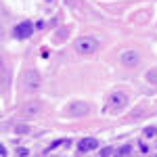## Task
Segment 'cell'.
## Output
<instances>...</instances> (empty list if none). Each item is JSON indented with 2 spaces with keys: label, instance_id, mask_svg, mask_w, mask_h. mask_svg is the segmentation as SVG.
<instances>
[{
  "label": "cell",
  "instance_id": "1",
  "mask_svg": "<svg viewBox=\"0 0 157 157\" xmlns=\"http://www.w3.org/2000/svg\"><path fill=\"white\" fill-rule=\"evenodd\" d=\"M73 48L78 50L80 55H92V52L98 48V42L90 36H84V38H78V40H75Z\"/></svg>",
  "mask_w": 157,
  "mask_h": 157
},
{
  "label": "cell",
  "instance_id": "2",
  "mask_svg": "<svg viewBox=\"0 0 157 157\" xmlns=\"http://www.w3.org/2000/svg\"><path fill=\"white\" fill-rule=\"evenodd\" d=\"M126 103H128L126 92H113V94H109V98H107V105L111 109H121Z\"/></svg>",
  "mask_w": 157,
  "mask_h": 157
},
{
  "label": "cell",
  "instance_id": "3",
  "mask_svg": "<svg viewBox=\"0 0 157 157\" xmlns=\"http://www.w3.org/2000/svg\"><path fill=\"white\" fill-rule=\"evenodd\" d=\"M15 36L17 38H29L32 34H34V25L29 23V21H21V23H17L15 25Z\"/></svg>",
  "mask_w": 157,
  "mask_h": 157
},
{
  "label": "cell",
  "instance_id": "4",
  "mask_svg": "<svg viewBox=\"0 0 157 157\" xmlns=\"http://www.w3.org/2000/svg\"><path fill=\"white\" fill-rule=\"evenodd\" d=\"M121 63L128 65V67H136V65L140 63V55H138L136 50H124V52H121Z\"/></svg>",
  "mask_w": 157,
  "mask_h": 157
},
{
  "label": "cell",
  "instance_id": "5",
  "mask_svg": "<svg viewBox=\"0 0 157 157\" xmlns=\"http://www.w3.org/2000/svg\"><path fill=\"white\" fill-rule=\"evenodd\" d=\"M88 111H90V107L86 103H82V101H73L71 105H69V113H73V117H82Z\"/></svg>",
  "mask_w": 157,
  "mask_h": 157
},
{
  "label": "cell",
  "instance_id": "6",
  "mask_svg": "<svg viewBox=\"0 0 157 157\" xmlns=\"http://www.w3.org/2000/svg\"><path fill=\"white\" fill-rule=\"evenodd\" d=\"M97 147H98V140L88 136V138H82V140L78 143V151H80V153H88V151H94Z\"/></svg>",
  "mask_w": 157,
  "mask_h": 157
},
{
  "label": "cell",
  "instance_id": "7",
  "mask_svg": "<svg viewBox=\"0 0 157 157\" xmlns=\"http://www.w3.org/2000/svg\"><path fill=\"white\" fill-rule=\"evenodd\" d=\"M23 84L29 88H38L40 86V75L36 71H25L23 73Z\"/></svg>",
  "mask_w": 157,
  "mask_h": 157
},
{
  "label": "cell",
  "instance_id": "8",
  "mask_svg": "<svg viewBox=\"0 0 157 157\" xmlns=\"http://www.w3.org/2000/svg\"><path fill=\"white\" fill-rule=\"evenodd\" d=\"M38 111H40V103H29V105H25V107H23V115L32 117V115H36Z\"/></svg>",
  "mask_w": 157,
  "mask_h": 157
},
{
  "label": "cell",
  "instance_id": "9",
  "mask_svg": "<svg viewBox=\"0 0 157 157\" xmlns=\"http://www.w3.org/2000/svg\"><path fill=\"white\" fill-rule=\"evenodd\" d=\"M147 82H151V84L157 86V67H153V69L147 71Z\"/></svg>",
  "mask_w": 157,
  "mask_h": 157
},
{
  "label": "cell",
  "instance_id": "10",
  "mask_svg": "<svg viewBox=\"0 0 157 157\" xmlns=\"http://www.w3.org/2000/svg\"><path fill=\"white\" fill-rule=\"evenodd\" d=\"M130 153H132V147L130 145H124L120 151H117V155H130Z\"/></svg>",
  "mask_w": 157,
  "mask_h": 157
},
{
  "label": "cell",
  "instance_id": "11",
  "mask_svg": "<svg viewBox=\"0 0 157 157\" xmlns=\"http://www.w3.org/2000/svg\"><path fill=\"white\" fill-rule=\"evenodd\" d=\"M145 136H147V138H153V136H157V130H155V128H147Z\"/></svg>",
  "mask_w": 157,
  "mask_h": 157
},
{
  "label": "cell",
  "instance_id": "12",
  "mask_svg": "<svg viewBox=\"0 0 157 157\" xmlns=\"http://www.w3.org/2000/svg\"><path fill=\"white\" fill-rule=\"evenodd\" d=\"M98 153H101V155L105 157V155H113V153H117V151H113L111 147H105V149H103V151H98Z\"/></svg>",
  "mask_w": 157,
  "mask_h": 157
},
{
  "label": "cell",
  "instance_id": "13",
  "mask_svg": "<svg viewBox=\"0 0 157 157\" xmlns=\"http://www.w3.org/2000/svg\"><path fill=\"white\" fill-rule=\"evenodd\" d=\"M17 132H19V134H25V132H29V128H27V126H17Z\"/></svg>",
  "mask_w": 157,
  "mask_h": 157
},
{
  "label": "cell",
  "instance_id": "14",
  "mask_svg": "<svg viewBox=\"0 0 157 157\" xmlns=\"http://www.w3.org/2000/svg\"><path fill=\"white\" fill-rule=\"evenodd\" d=\"M46 2H52V0H46Z\"/></svg>",
  "mask_w": 157,
  "mask_h": 157
}]
</instances>
